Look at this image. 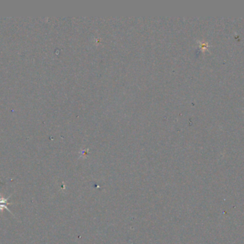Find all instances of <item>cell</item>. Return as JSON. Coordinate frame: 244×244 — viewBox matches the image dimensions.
Returning a JSON list of instances; mask_svg holds the SVG:
<instances>
[{
	"mask_svg": "<svg viewBox=\"0 0 244 244\" xmlns=\"http://www.w3.org/2000/svg\"><path fill=\"white\" fill-rule=\"evenodd\" d=\"M11 196L12 195H10L8 198H5L4 196H2V195L0 194V211L2 212L4 210H7V211H8L10 213H11L12 215H14L13 213H12V212L10 211L7 207V206L9 204H12V203H10L8 202L9 199H10V198Z\"/></svg>",
	"mask_w": 244,
	"mask_h": 244,
	"instance_id": "cell-1",
	"label": "cell"
}]
</instances>
